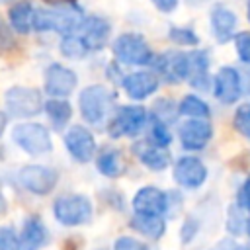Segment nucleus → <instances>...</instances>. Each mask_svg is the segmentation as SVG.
I'll use <instances>...</instances> for the list:
<instances>
[{
	"label": "nucleus",
	"mask_w": 250,
	"mask_h": 250,
	"mask_svg": "<svg viewBox=\"0 0 250 250\" xmlns=\"http://www.w3.org/2000/svg\"><path fill=\"white\" fill-rule=\"evenodd\" d=\"M86 16L80 6L66 4L55 6L47 10H39L35 16V29L37 31H57L61 35H70L80 29Z\"/></svg>",
	"instance_id": "nucleus-1"
},
{
	"label": "nucleus",
	"mask_w": 250,
	"mask_h": 250,
	"mask_svg": "<svg viewBox=\"0 0 250 250\" xmlns=\"http://www.w3.org/2000/svg\"><path fill=\"white\" fill-rule=\"evenodd\" d=\"M12 139L20 148H23L31 156L45 154L53 148L51 135H49L47 127L41 125V123H20V125H16L12 129Z\"/></svg>",
	"instance_id": "nucleus-2"
},
{
	"label": "nucleus",
	"mask_w": 250,
	"mask_h": 250,
	"mask_svg": "<svg viewBox=\"0 0 250 250\" xmlns=\"http://www.w3.org/2000/svg\"><path fill=\"white\" fill-rule=\"evenodd\" d=\"M113 55L125 62V64H150L154 61V55L148 47V43L139 33H123L113 41Z\"/></svg>",
	"instance_id": "nucleus-3"
},
{
	"label": "nucleus",
	"mask_w": 250,
	"mask_h": 250,
	"mask_svg": "<svg viewBox=\"0 0 250 250\" xmlns=\"http://www.w3.org/2000/svg\"><path fill=\"white\" fill-rule=\"evenodd\" d=\"M55 219L64 227H78L92 219V203L84 195H64L53 205Z\"/></svg>",
	"instance_id": "nucleus-4"
},
{
	"label": "nucleus",
	"mask_w": 250,
	"mask_h": 250,
	"mask_svg": "<svg viewBox=\"0 0 250 250\" xmlns=\"http://www.w3.org/2000/svg\"><path fill=\"white\" fill-rule=\"evenodd\" d=\"M78 104H80L82 117L88 123L98 125L107 115V109L111 105V94H109V90L105 86L94 84V86H88V88H84L80 92Z\"/></svg>",
	"instance_id": "nucleus-5"
},
{
	"label": "nucleus",
	"mask_w": 250,
	"mask_h": 250,
	"mask_svg": "<svg viewBox=\"0 0 250 250\" xmlns=\"http://www.w3.org/2000/svg\"><path fill=\"white\" fill-rule=\"evenodd\" d=\"M148 113L143 105H123L115 111L113 119L107 125V131L111 137H135L141 133V129L146 125Z\"/></svg>",
	"instance_id": "nucleus-6"
},
{
	"label": "nucleus",
	"mask_w": 250,
	"mask_h": 250,
	"mask_svg": "<svg viewBox=\"0 0 250 250\" xmlns=\"http://www.w3.org/2000/svg\"><path fill=\"white\" fill-rule=\"evenodd\" d=\"M4 102H6L8 111L16 117H31V115H37L41 109H45L39 90L25 88V86L10 88L4 96Z\"/></svg>",
	"instance_id": "nucleus-7"
},
{
	"label": "nucleus",
	"mask_w": 250,
	"mask_h": 250,
	"mask_svg": "<svg viewBox=\"0 0 250 250\" xmlns=\"http://www.w3.org/2000/svg\"><path fill=\"white\" fill-rule=\"evenodd\" d=\"M57 172L49 166H39V164H27L18 172V182L23 189L37 193V195H45L49 193L55 184H57Z\"/></svg>",
	"instance_id": "nucleus-8"
},
{
	"label": "nucleus",
	"mask_w": 250,
	"mask_h": 250,
	"mask_svg": "<svg viewBox=\"0 0 250 250\" xmlns=\"http://www.w3.org/2000/svg\"><path fill=\"white\" fill-rule=\"evenodd\" d=\"M154 70L166 82H182L189 78V55L180 51H168L152 61Z\"/></svg>",
	"instance_id": "nucleus-9"
},
{
	"label": "nucleus",
	"mask_w": 250,
	"mask_h": 250,
	"mask_svg": "<svg viewBox=\"0 0 250 250\" xmlns=\"http://www.w3.org/2000/svg\"><path fill=\"white\" fill-rule=\"evenodd\" d=\"M213 94L225 105L238 102L242 96V76L238 74V70L232 66L219 68L213 80Z\"/></svg>",
	"instance_id": "nucleus-10"
},
{
	"label": "nucleus",
	"mask_w": 250,
	"mask_h": 250,
	"mask_svg": "<svg viewBox=\"0 0 250 250\" xmlns=\"http://www.w3.org/2000/svg\"><path fill=\"white\" fill-rule=\"evenodd\" d=\"M64 145L70 156L78 162H90L94 158L96 152L94 135L82 125H74L64 133Z\"/></svg>",
	"instance_id": "nucleus-11"
},
{
	"label": "nucleus",
	"mask_w": 250,
	"mask_h": 250,
	"mask_svg": "<svg viewBox=\"0 0 250 250\" xmlns=\"http://www.w3.org/2000/svg\"><path fill=\"white\" fill-rule=\"evenodd\" d=\"M174 180L182 188L195 189L207 180V168L197 156H182L174 164Z\"/></svg>",
	"instance_id": "nucleus-12"
},
{
	"label": "nucleus",
	"mask_w": 250,
	"mask_h": 250,
	"mask_svg": "<svg viewBox=\"0 0 250 250\" xmlns=\"http://www.w3.org/2000/svg\"><path fill=\"white\" fill-rule=\"evenodd\" d=\"M180 143L186 150H201L213 137V127L207 119H188L180 125Z\"/></svg>",
	"instance_id": "nucleus-13"
},
{
	"label": "nucleus",
	"mask_w": 250,
	"mask_h": 250,
	"mask_svg": "<svg viewBox=\"0 0 250 250\" xmlns=\"http://www.w3.org/2000/svg\"><path fill=\"white\" fill-rule=\"evenodd\" d=\"M74 86H76V74L70 68H66L59 62H53V64L47 66V70H45V90H47V94L62 100L64 96H68L74 90Z\"/></svg>",
	"instance_id": "nucleus-14"
},
{
	"label": "nucleus",
	"mask_w": 250,
	"mask_h": 250,
	"mask_svg": "<svg viewBox=\"0 0 250 250\" xmlns=\"http://www.w3.org/2000/svg\"><path fill=\"white\" fill-rule=\"evenodd\" d=\"M133 209L135 213H141V215L162 217L168 211V195L154 186L141 188L133 197Z\"/></svg>",
	"instance_id": "nucleus-15"
},
{
	"label": "nucleus",
	"mask_w": 250,
	"mask_h": 250,
	"mask_svg": "<svg viewBox=\"0 0 250 250\" xmlns=\"http://www.w3.org/2000/svg\"><path fill=\"white\" fill-rule=\"evenodd\" d=\"M133 152L137 154V158L148 168V170H154V172H162L170 166V154L166 148L154 145L150 139H145V141H139L133 145Z\"/></svg>",
	"instance_id": "nucleus-16"
},
{
	"label": "nucleus",
	"mask_w": 250,
	"mask_h": 250,
	"mask_svg": "<svg viewBox=\"0 0 250 250\" xmlns=\"http://www.w3.org/2000/svg\"><path fill=\"white\" fill-rule=\"evenodd\" d=\"M109 31H111V27L104 18L92 16V18L84 20V23L80 25V29L76 33L82 37V41L86 43V47L90 51H98L105 45V41L109 37Z\"/></svg>",
	"instance_id": "nucleus-17"
},
{
	"label": "nucleus",
	"mask_w": 250,
	"mask_h": 250,
	"mask_svg": "<svg viewBox=\"0 0 250 250\" xmlns=\"http://www.w3.org/2000/svg\"><path fill=\"white\" fill-rule=\"evenodd\" d=\"M123 90L131 100H145L158 90V78L152 72H133L123 78Z\"/></svg>",
	"instance_id": "nucleus-18"
},
{
	"label": "nucleus",
	"mask_w": 250,
	"mask_h": 250,
	"mask_svg": "<svg viewBox=\"0 0 250 250\" xmlns=\"http://www.w3.org/2000/svg\"><path fill=\"white\" fill-rule=\"evenodd\" d=\"M211 29L219 43H227L234 37L236 29V14L225 6H217L211 12Z\"/></svg>",
	"instance_id": "nucleus-19"
},
{
	"label": "nucleus",
	"mask_w": 250,
	"mask_h": 250,
	"mask_svg": "<svg viewBox=\"0 0 250 250\" xmlns=\"http://www.w3.org/2000/svg\"><path fill=\"white\" fill-rule=\"evenodd\" d=\"M189 55V84L195 90H209L211 78H209V57L205 51H193Z\"/></svg>",
	"instance_id": "nucleus-20"
},
{
	"label": "nucleus",
	"mask_w": 250,
	"mask_h": 250,
	"mask_svg": "<svg viewBox=\"0 0 250 250\" xmlns=\"http://www.w3.org/2000/svg\"><path fill=\"white\" fill-rule=\"evenodd\" d=\"M47 242V230L39 217H27L20 234L21 250H39Z\"/></svg>",
	"instance_id": "nucleus-21"
},
{
	"label": "nucleus",
	"mask_w": 250,
	"mask_h": 250,
	"mask_svg": "<svg viewBox=\"0 0 250 250\" xmlns=\"http://www.w3.org/2000/svg\"><path fill=\"white\" fill-rule=\"evenodd\" d=\"M35 16H37L35 8L31 6V2H25V0L14 4L10 8V12H8V18H10L12 27L18 33H21V35L29 33L35 27Z\"/></svg>",
	"instance_id": "nucleus-22"
},
{
	"label": "nucleus",
	"mask_w": 250,
	"mask_h": 250,
	"mask_svg": "<svg viewBox=\"0 0 250 250\" xmlns=\"http://www.w3.org/2000/svg\"><path fill=\"white\" fill-rule=\"evenodd\" d=\"M96 168L100 174H104L105 178H117L125 172V160L121 156L119 150L115 148H105L98 154L96 158Z\"/></svg>",
	"instance_id": "nucleus-23"
},
{
	"label": "nucleus",
	"mask_w": 250,
	"mask_h": 250,
	"mask_svg": "<svg viewBox=\"0 0 250 250\" xmlns=\"http://www.w3.org/2000/svg\"><path fill=\"white\" fill-rule=\"evenodd\" d=\"M131 225H133L135 230H139L141 234H145L148 238H160L164 234V230H166L164 219L158 217V215H141V213H135Z\"/></svg>",
	"instance_id": "nucleus-24"
},
{
	"label": "nucleus",
	"mask_w": 250,
	"mask_h": 250,
	"mask_svg": "<svg viewBox=\"0 0 250 250\" xmlns=\"http://www.w3.org/2000/svg\"><path fill=\"white\" fill-rule=\"evenodd\" d=\"M45 111H47V115H49V119H51L55 129H62L68 123L70 115H72L70 104L66 100H59V98L47 100L45 102Z\"/></svg>",
	"instance_id": "nucleus-25"
},
{
	"label": "nucleus",
	"mask_w": 250,
	"mask_h": 250,
	"mask_svg": "<svg viewBox=\"0 0 250 250\" xmlns=\"http://www.w3.org/2000/svg\"><path fill=\"white\" fill-rule=\"evenodd\" d=\"M178 113H182L189 119H207L211 115V109L201 98H197L193 94H188L178 104Z\"/></svg>",
	"instance_id": "nucleus-26"
},
{
	"label": "nucleus",
	"mask_w": 250,
	"mask_h": 250,
	"mask_svg": "<svg viewBox=\"0 0 250 250\" xmlns=\"http://www.w3.org/2000/svg\"><path fill=\"white\" fill-rule=\"evenodd\" d=\"M61 53L68 59H82L90 53V49L86 47V43L82 41V37L78 33H70V35H62Z\"/></svg>",
	"instance_id": "nucleus-27"
},
{
	"label": "nucleus",
	"mask_w": 250,
	"mask_h": 250,
	"mask_svg": "<svg viewBox=\"0 0 250 250\" xmlns=\"http://www.w3.org/2000/svg\"><path fill=\"white\" fill-rule=\"evenodd\" d=\"M150 141L162 148H166L172 143V133H170L166 121H162L158 115L150 117Z\"/></svg>",
	"instance_id": "nucleus-28"
},
{
	"label": "nucleus",
	"mask_w": 250,
	"mask_h": 250,
	"mask_svg": "<svg viewBox=\"0 0 250 250\" xmlns=\"http://www.w3.org/2000/svg\"><path fill=\"white\" fill-rule=\"evenodd\" d=\"M232 123H234V129H236L242 137L250 139V102L236 107Z\"/></svg>",
	"instance_id": "nucleus-29"
},
{
	"label": "nucleus",
	"mask_w": 250,
	"mask_h": 250,
	"mask_svg": "<svg viewBox=\"0 0 250 250\" xmlns=\"http://www.w3.org/2000/svg\"><path fill=\"white\" fill-rule=\"evenodd\" d=\"M168 37L178 43V45H186V47H195L199 43V37L195 35V31L188 29V27H170Z\"/></svg>",
	"instance_id": "nucleus-30"
},
{
	"label": "nucleus",
	"mask_w": 250,
	"mask_h": 250,
	"mask_svg": "<svg viewBox=\"0 0 250 250\" xmlns=\"http://www.w3.org/2000/svg\"><path fill=\"white\" fill-rule=\"evenodd\" d=\"M234 49L238 59L250 64V31H240L234 35Z\"/></svg>",
	"instance_id": "nucleus-31"
},
{
	"label": "nucleus",
	"mask_w": 250,
	"mask_h": 250,
	"mask_svg": "<svg viewBox=\"0 0 250 250\" xmlns=\"http://www.w3.org/2000/svg\"><path fill=\"white\" fill-rule=\"evenodd\" d=\"M246 225H248V221L242 219V209L238 205L236 207H230L229 217H227V229L232 234H240L242 230H246Z\"/></svg>",
	"instance_id": "nucleus-32"
},
{
	"label": "nucleus",
	"mask_w": 250,
	"mask_h": 250,
	"mask_svg": "<svg viewBox=\"0 0 250 250\" xmlns=\"http://www.w3.org/2000/svg\"><path fill=\"white\" fill-rule=\"evenodd\" d=\"M0 250H21L20 238L10 227H0Z\"/></svg>",
	"instance_id": "nucleus-33"
},
{
	"label": "nucleus",
	"mask_w": 250,
	"mask_h": 250,
	"mask_svg": "<svg viewBox=\"0 0 250 250\" xmlns=\"http://www.w3.org/2000/svg\"><path fill=\"white\" fill-rule=\"evenodd\" d=\"M115 250H148V246L133 236H119L115 240Z\"/></svg>",
	"instance_id": "nucleus-34"
},
{
	"label": "nucleus",
	"mask_w": 250,
	"mask_h": 250,
	"mask_svg": "<svg viewBox=\"0 0 250 250\" xmlns=\"http://www.w3.org/2000/svg\"><path fill=\"white\" fill-rule=\"evenodd\" d=\"M236 205L242 209V211H246V213H250V178L240 186V189H238V199H236Z\"/></svg>",
	"instance_id": "nucleus-35"
},
{
	"label": "nucleus",
	"mask_w": 250,
	"mask_h": 250,
	"mask_svg": "<svg viewBox=\"0 0 250 250\" xmlns=\"http://www.w3.org/2000/svg\"><path fill=\"white\" fill-rule=\"evenodd\" d=\"M195 232H197V221L191 219V217H188L184 221V227H182V240L184 242H189L195 236Z\"/></svg>",
	"instance_id": "nucleus-36"
},
{
	"label": "nucleus",
	"mask_w": 250,
	"mask_h": 250,
	"mask_svg": "<svg viewBox=\"0 0 250 250\" xmlns=\"http://www.w3.org/2000/svg\"><path fill=\"white\" fill-rule=\"evenodd\" d=\"M150 2L156 6V10H160V12H164V14L174 12V10L178 8V0H150Z\"/></svg>",
	"instance_id": "nucleus-37"
},
{
	"label": "nucleus",
	"mask_w": 250,
	"mask_h": 250,
	"mask_svg": "<svg viewBox=\"0 0 250 250\" xmlns=\"http://www.w3.org/2000/svg\"><path fill=\"white\" fill-rule=\"evenodd\" d=\"M47 4H53V6H66V4H74L76 0H43Z\"/></svg>",
	"instance_id": "nucleus-38"
},
{
	"label": "nucleus",
	"mask_w": 250,
	"mask_h": 250,
	"mask_svg": "<svg viewBox=\"0 0 250 250\" xmlns=\"http://www.w3.org/2000/svg\"><path fill=\"white\" fill-rule=\"evenodd\" d=\"M242 86H246L244 92L250 96V68H248V72H246V76H244V80H242Z\"/></svg>",
	"instance_id": "nucleus-39"
},
{
	"label": "nucleus",
	"mask_w": 250,
	"mask_h": 250,
	"mask_svg": "<svg viewBox=\"0 0 250 250\" xmlns=\"http://www.w3.org/2000/svg\"><path fill=\"white\" fill-rule=\"evenodd\" d=\"M4 123H6V119H4V115L0 113V135H2V129H4Z\"/></svg>",
	"instance_id": "nucleus-40"
},
{
	"label": "nucleus",
	"mask_w": 250,
	"mask_h": 250,
	"mask_svg": "<svg viewBox=\"0 0 250 250\" xmlns=\"http://www.w3.org/2000/svg\"><path fill=\"white\" fill-rule=\"evenodd\" d=\"M232 250H250V248H246V246H234Z\"/></svg>",
	"instance_id": "nucleus-41"
},
{
	"label": "nucleus",
	"mask_w": 250,
	"mask_h": 250,
	"mask_svg": "<svg viewBox=\"0 0 250 250\" xmlns=\"http://www.w3.org/2000/svg\"><path fill=\"white\" fill-rule=\"evenodd\" d=\"M188 2H191V4H199V2H205V0H188Z\"/></svg>",
	"instance_id": "nucleus-42"
},
{
	"label": "nucleus",
	"mask_w": 250,
	"mask_h": 250,
	"mask_svg": "<svg viewBox=\"0 0 250 250\" xmlns=\"http://www.w3.org/2000/svg\"><path fill=\"white\" fill-rule=\"evenodd\" d=\"M246 14H248V21H250V0H248V10H246Z\"/></svg>",
	"instance_id": "nucleus-43"
},
{
	"label": "nucleus",
	"mask_w": 250,
	"mask_h": 250,
	"mask_svg": "<svg viewBox=\"0 0 250 250\" xmlns=\"http://www.w3.org/2000/svg\"><path fill=\"white\" fill-rule=\"evenodd\" d=\"M4 2H10V0H0V4H4Z\"/></svg>",
	"instance_id": "nucleus-44"
}]
</instances>
